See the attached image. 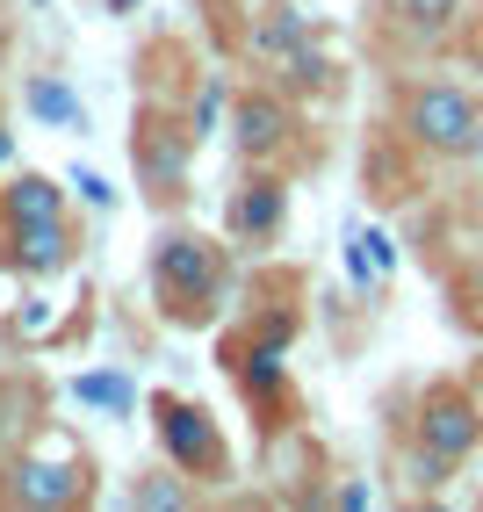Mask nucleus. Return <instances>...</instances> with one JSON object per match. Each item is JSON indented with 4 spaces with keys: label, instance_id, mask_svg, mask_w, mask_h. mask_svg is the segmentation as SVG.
I'll list each match as a JSON object with an SVG mask.
<instances>
[{
    "label": "nucleus",
    "instance_id": "obj_1",
    "mask_svg": "<svg viewBox=\"0 0 483 512\" xmlns=\"http://www.w3.org/2000/svg\"><path fill=\"white\" fill-rule=\"evenodd\" d=\"M0 231H8V267H22V275H65V267L80 260V231L73 217H65V188L51 174H15L0 181Z\"/></svg>",
    "mask_w": 483,
    "mask_h": 512
},
{
    "label": "nucleus",
    "instance_id": "obj_2",
    "mask_svg": "<svg viewBox=\"0 0 483 512\" xmlns=\"http://www.w3.org/2000/svg\"><path fill=\"white\" fill-rule=\"evenodd\" d=\"M145 275L174 325H210L231 296V246L210 231H166V238H152Z\"/></svg>",
    "mask_w": 483,
    "mask_h": 512
},
{
    "label": "nucleus",
    "instance_id": "obj_3",
    "mask_svg": "<svg viewBox=\"0 0 483 512\" xmlns=\"http://www.w3.org/2000/svg\"><path fill=\"white\" fill-rule=\"evenodd\" d=\"M397 130L426 159H483V87L462 80H411L397 94Z\"/></svg>",
    "mask_w": 483,
    "mask_h": 512
},
{
    "label": "nucleus",
    "instance_id": "obj_4",
    "mask_svg": "<svg viewBox=\"0 0 483 512\" xmlns=\"http://www.w3.org/2000/svg\"><path fill=\"white\" fill-rule=\"evenodd\" d=\"M195 130L188 116L174 109H137L130 123V166H137V188H145L152 210H181V202L195 195Z\"/></svg>",
    "mask_w": 483,
    "mask_h": 512
},
{
    "label": "nucleus",
    "instance_id": "obj_5",
    "mask_svg": "<svg viewBox=\"0 0 483 512\" xmlns=\"http://www.w3.org/2000/svg\"><path fill=\"white\" fill-rule=\"evenodd\" d=\"M411 448L440 455L447 469H462L476 448H483V397L469 383H455V375H440V383L419 390V404H411Z\"/></svg>",
    "mask_w": 483,
    "mask_h": 512
},
{
    "label": "nucleus",
    "instance_id": "obj_6",
    "mask_svg": "<svg viewBox=\"0 0 483 512\" xmlns=\"http://www.w3.org/2000/svg\"><path fill=\"white\" fill-rule=\"evenodd\" d=\"M87 491H94V469L65 433H44L37 448L8 469V498L37 505V512H73V505H87Z\"/></svg>",
    "mask_w": 483,
    "mask_h": 512
},
{
    "label": "nucleus",
    "instance_id": "obj_7",
    "mask_svg": "<svg viewBox=\"0 0 483 512\" xmlns=\"http://www.w3.org/2000/svg\"><path fill=\"white\" fill-rule=\"evenodd\" d=\"M152 433L166 462H174L181 476H195V484H217V476H231V455H224V433L217 419L202 412L195 397H174V390H152Z\"/></svg>",
    "mask_w": 483,
    "mask_h": 512
},
{
    "label": "nucleus",
    "instance_id": "obj_8",
    "mask_svg": "<svg viewBox=\"0 0 483 512\" xmlns=\"http://www.w3.org/2000/svg\"><path fill=\"white\" fill-rule=\"evenodd\" d=\"M303 138V123H296V101L282 87H246L231 101V145L246 166H282Z\"/></svg>",
    "mask_w": 483,
    "mask_h": 512
},
{
    "label": "nucleus",
    "instance_id": "obj_9",
    "mask_svg": "<svg viewBox=\"0 0 483 512\" xmlns=\"http://www.w3.org/2000/svg\"><path fill=\"white\" fill-rule=\"evenodd\" d=\"M282 224H289V181H282V166H253V174L231 188V202H224V238H231V246H274Z\"/></svg>",
    "mask_w": 483,
    "mask_h": 512
},
{
    "label": "nucleus",
    "instance_id": "obj_10",
    "mask_svg": "<svg viewBox=\"0 0 483 512\" xmlns=\"http://www.w3.org/2000/svg\"><path fill=\"white\" fill-rule=\"evenodd\" d=\"M462 15H469V0H383V29H390V44H404V51L455 44Z\"/></svg>",
    "mask_w": 483,
    "mask_h": 512
},
{
    "label": "nucleus",
    "instance_id": "obj_11",
    "mask_svg": "<svg viewBox=\"0 0 483 512\" xmlns=\"http://www.w3.org/2000/svg\"><path fill=\"white\" fill-rule=\"evenodd\" d=\"M274 87H282L289 101L339 94V58H332V51H318V44H303V51H289L282 65H274Z\"/></svg>",
    "mask_w": 483,
    "mask_h": 512
},
{
    "label": "nucleus",
    "instance_id": "obj_12",
    "mask_svg": "<svg viewBox=\"0 0 483 512\" xmlns=\"http://www.w3.org/2000/svg\"><path fill=\"white\" fill-rule=\"evenodd\" d=\"M246 44H253V58H267V73H274V65H282L289 51L310 44V15L282 0V8H267V15L253 22V37H246Z\"/></svg>",
    "mask_w": 483,
    "mask_h": 512
},
{
    "label": "nucleus",
    "instance_id": "obj_13",
    "mask_svg": "<svg viewBox=\"0 0 483 512\" xmlns=\"http://www.w3.org/2000/svg\"><path fill=\"white\" fill-rule=\"evenodd\" d=\"M447 303H455V325L483 339V246L455 267V282H447Z\"/></svg>",
    "mask_w": 483,
    "mask_h": 512
},
{
    "label": "nucleus",
    "instance_id": "obj_14",
    "mask_svg": "<svg viewBox=\"0 0 483 512\" xmlns=\"http://www.w3.org/2000/svg\"><path fill=\"white\" fill-rule=\"evenodd\" d=\"M29 109H37L51 130H73V123H80V101H73V87H65V80H51V73H37V80H29Z\"/></svg>",
    "mask_w": 483,
    "mask_h": 512
},
{
    "label": "nucleus",
    "instance_id": "obj_15",
    "mask_svg": "<svg viewBox=\"0 0 483 512\" xmlns=\"http://www.w3.org/2000/svg\"><path fill=\"white\" fill-rule=\"evenodd\" d=\"M130 505H137V512H181V505H195V491L166 484V476H145V484L130 491Z\"/></svg>",
    "mask_w": 483,
    "mask_h": 512
},
{
    "label": "nucleus",
    "instance_id": "obj_16",
    "mask_svg": "<svg viewBox=\"0 0 483 512\" xmlns=\"http://www.w3.org/2000/svg\"><path fill=\"white\" fill-rule=\"evenodd\" d=\"M80 397L101 404V412H130V383L123 375H80Z\"/></svg>",
    "mask_w": 483,
    "mask_h": 512
},
{
    "label": "nucleus",
    "instance_id": "obj_17",
    "mask_svg": "<svg viewBox=\"0 0 483 512\" xmlns=\"http://www.w3.org/2000/svg\"><path fill=\"white\" fill-rule=\"evenodd\" d=\"M217 123H224V87H202L195 109H188V130H195V138H210Z\"/></svg>",
    "mask_w": 483,
    "mask_h": 512
},
{
    "label": "nucleus",
    "instance_id": "obj_18",
    "mask_svg": "<svg viewBox=\"0 0 483 512\" xmlns=\"http://www.w3.org/2000/svg\"><path fill=\"white\" fill-rule=\"evenodd\" d=\"M73 188H80V195L94 202V210H109V202H116V195H109V181H101V174H87V166L73 174Z\"/></svg>",
    "mask_w": 483,
    "mask_h": 512
},
{
    "label": "nucleus",
    "instance_id": "obj_19",
    "mask_svg": "<svg viewBox=\"0 0 483 512\" xmlns=\"http://www.w3.org/2000/svg\"><path fill=\"white\" fill-rule=\"evenodd\" d=\"M462 58H469V73L483 80V15L469 22V37H462Z\"/></svg>",
    "mask_w": 483,
    "mask_h": 512
},
{
    "label": "nucleus",
    "instance_id": "obj_20",
    "mask_svg": "<svg viewBox=\"0 0 483 512\" xmlns=\"http://www.w3.org/2000/svg\"><path fill=\"white\" fill-rule=\"evenodd\" d=\"M15 159V130H0V166H8Z\"/></svg>",
    "mask_w": 483,
    "mask_h": 512
},
{
    "label": "nucleus",
    "instance_id": "obj_21",
    "mask_svg": "<svg viewBox=\"0 0 483 512\" xmlns=\"http://www.w3.org/2000/svg\"><path fill=\"white\" fill-rule=\"evenodd\" d=\"M109 8H116V15H130V8H137V0H109Z\"/></svg>",
    "mask_w": 483,
    "mask_h": 512
}]
</instances>
